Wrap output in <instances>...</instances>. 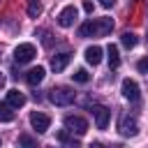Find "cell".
<instances>
[{
	"mask_svg": "<svg viewBox=\"0 0 148 148\" xmlns=\"http://www.w3.org/2000/svg\"><path fill=\"white\" fill-rule=\"evenodd\" d=\"M111 30H113V21H111L109 16H104V18L86 21V23L79 28V35H81V37H106Z\"/></svg>",
	"mask_w": 148,
	"mask_h": 148,
	"instance_id": "cell-1",
	"label": "cell"
},
{
	"mask_svg": "<svg viewBox=\"0 0 148 148\" xmlns=\"http://www.w3.org/2000/svg\"><path fill=\"white\" fill-rule=\"evenodd\" d=\"M49 97H51V102H53L56 106H67V104H72V102H74V90H72V88L60 86V88H53Z\"/></svg>",
	"mask_w": 148,
	"mask_h": 148,
	"instance_id": "cell-2",
	"label": "cell"
},
{
	"mask_svg": "<svg viewBox=\"0 0 148 148\" xmlns=\"http://www.w3.org/2000/svg\"><path fill=\"white\" fill-rule=\"evenodd\" d=\"M37 56V51H35V46L32 44H18L16 49H14V60L18 62V65H23V62H30L32 58Z\"/></svg>",
	"mask_w": 148,
	"mask_h": 148,
	"instance_id": "cell-3",
	"label": "cell"
},
{
	"mask_svg": "<svg viewBox=\"0 0 148 148\" xmlns=\"http://www.w3.org/2000/svg\"><path fill=\"white\" fill-rule=\"evenodd\" d=\"M65 130H69L72 134H86L88 132V120L81 116H67L65 118Z\"/></svg>",
	"mask_w": 148,
	"mask_h": 148,
	"instance_id": "cell-4",
	"label": "cell"
},
{
	"mask_svg": "<svg viewBox=\"0 0 148 148\" xmlns=\"http://www.w3.org/2000/svg\"><path fill=\"white\" fill-rule=\"evenodd\" d=\"M76 16H79V9H76L74 5H67V7L58 14V25H60V28H69V25H74Z\"/></svg>",
	"mask_w": 148,
	"mask_h": 148,
	"instance_id": "cell-5",
	"label": "cell"
},
{
	"mask_svg": "<svg viewBox=\"0 0 148 148\" xmlns=\"http://www.w3.org/2000/svg\"><path fill=\"white\" fill-rule=\"evenodd\" d=\"M30 125L35 127V132H46L49 130V125H51V118L46 116V113H42V111H32L30 113Z\"/></svg>",
	"mask_w": 148,
	"mask_h": 148,
	"instance_id": "cell-6",
	"label": "cell"
},
{
	"mask_svg": "<svg viewBox=\"0 0 148 148\" xmlns=\"http://www.w3.org/2000/svg\"><path fill=\"white\" fill-rule=\"evenodd\" d=\"M120 92H123V97H125V99L136 102V99H139V83H136L134 79H125V81H123V86H120Z\"/></svg>",
	"mask_w": 148,
	"mask_h": 148,
	"instance_id": "cell-7",
	"label": "cell"
},
{
	"mask_svg": "<svg viewBox=\"0 0 148 148\" xmlns=\"http://www.w3.org/2000/svg\"><path fill=\"white\" fill-rule=\"evenodd\" d=\"M92 116H95V125H97V130H106V125H109V118H111V111L106 109V106H92Z\"/></svg>",
	"mask_w": 148,
	"mask_h": 148,
	"instance_id": "cell-8",
	"label": "cell"
},
{
	"mask_svg": "<svg viewBox=\"0 0 148 148\" xmlns=\"http://www.w3.org/2000/svg\"><path fill=\"white\" fill-rule=\"evenodd\" d=\"M136 132H139L136 118H132V116H123V120H120V134H123V136H136Z\"/></svg>",
	"mask_w": 148,
	"mask_h": 148,
	"instance_id": "cell-9",
	"label": "cell"
},
{
	"mask_svg": "<svg viewBox=\"0 0 148 148\" xmlns=\"http://www.w3.org/2000/svg\"><path fill=\"white\" fill-rule=\"evenodd\" d=\"M69 60H72V53H56L53 58H51V69L53 72H62L67 65H69Z\"/></svg>",
	"mask_w": 148,
	"mask_h": 148,
	"instance_id": "cell-10",
	"label": "cell"
},
{
	"mask_svg": "<svg viewBox=\"0 0 148 148\" xmlns=\"http://www.w3.org/2000/svg\"><path fill=\"white\" fill-rule=\"evenodd\" d=\"M86 62L88 65H99L102 62V49L99 46H88L86 49Z\"/></svg>",
	"mask_w": 148,
	"mask_h": 148,
	"instance_id": "cell-11",
	"label": "cell"
},
{
	"mask_svg": "<svg viewBox=\"0 0 148 148\" xmlns=\"http://www.w3.org/2000/svg\"><path fill=\"white\" fill-rule=\"evenodd\" d=\"M7 104L14 106V109H18V106L25 104V95H23L21 90H9V92H7Z\"/></svg>",
	"mask_w": 148,
	"mask_h": 148,
	"instance_id": "cell-12",
	"label": "cell"
},
{
	"mask_svg": "<svg viewBox=\"0 0 148 148\" xmlns=\"http://www.w3.org/2000/svg\"><path fill=\"white\" fill-rule=\"evenodd\" d=\"M42 79H44V67H32L28 74H25V81L30 83V86H37V83H42Z\"/></svg>",
	"mask_w": 148,
	"mask_h": 148,
	"instance_id": "cell-13",
	"label": "cell"
},
{
	"mask_svg": "<svg viewBox=\"0 0 148 148\" xmlns=\"http://www.w3.org/2000/svg\"><path fill=\"white\" fill-rule=\"evenodd\" d=\"M106 56H109V67H111V69L120 67V53H118V46H116V44H109Z\"/></svg>",
	"mask_w": 148,
	"mask_h": 148,
	"instance_id": "cell-14",
	"label": "cell"
},
{
	"mask_svg": "<svg viewBox=\"0 0 148 148\" xmlns=\"http://www.w3.org/2000/svg\"><path fill=\"white\" fill-rule=\"evenodd\" d=\"M14 106H9L7 102L5 104H0V123H12L14 120V111H12Z\"/></svg>",
	"mask_w": 148,
	"mask_h": 148,
	"instance_id": "cell-15",
	"label": "cell"
},
{
	"mask_svg": "<svg viewBox=\"0 0 148 148\" xmlns=\"http://www.w3.org/2000/svg\"><path fill=\"white\" fill-rule=\"evenodd\" d=\"M120 42H123L125 49H134V46H136V35L130 32V30H125V32L120 35Z\"/></svg>",
	"mask_w": 148,
	"mask_h": 148,
	"instance_id": "cell-16",
	"label": "cell"
},
{
	"mask_svg": "<svg viewBox=\"0 0 148 148\" xmlns=\"http://www.w3.org/2000/svg\"><path fill=\"white\" fill-rule=\"evenodd\" d=\"M42 14V0H28V16L37 18Z\"/></svg>",
	"mask_w": 148,
	"mask_h": 148,
	"instance_id": "cell-17",
	"label": "cell"
},
{
	"mask_svg": "<svg viewBox=\"0 0 148 148\" xmlns=\"http://www.w3.org/2000/svg\"><path fill=\"white\" fill-rule=\"evenodd\" d=\"M72 79H74L76 83H88V81H90V74H88L86 69H76V72L72 74Z\"/></svg>",
	"mask_w": 148,
	"mask_h": 148,
	"instance_id": "cell-18",
	"label": "cell"
},
{
	"mask_svg": "<svg viewBox=\"0 0 148 148\" xmlns=\"http://www.w3.org/2000/svg\"><path fill=\"white\" fill-rule=\"evenodd\" d=\"M58 139H60L62 143H69V146H79V139H74V136H69V130H62V132L58 134Z\"/></svg>",
	"mask_w": 148,
	"mask_h": 148,
	"instance_id": "cell-19",
	"label": "cell"
},
{
	"mask_svg": "<svg viewBox=\"0 0 148 148\" xmlns=\"http://www.w3.org/2000/svg\"><path fill=\"white\" fill-rule=\"evenodd\" d=\"M136 69H139V72H148V56L141 58V60L136 62Z\"/></svg>",
	"mask_w": 148,
	"mask_h": 148,
	"instance_id": "cell-20",
	"label": "cell"
},
{
	"mask_svg": "<svg viewBox=\"0 0 148 148\" xmlns=\"http://www.w3.org/2000/svg\"><path fill=\"white\" fill-rule=\"evenodd\" d=\"M39 35H42V42H44V46H51V35H49L46 30H39Z\"/></svg>",
	"mask_w": 148,
	"mask_h": 148,
	"instance_id": "cell-21",
	"label": "cell"
},
{
	"mask_svg": "<svg viewBox=\"0 0 148 148\" xmlns=\"http://www.w3.org/2000/svg\"><path fill=\"white\" fill-rule=\"evenodd\" d=\"M18 141H21L23 146H35V143H37V141H35V139H30V136H21Z\"/></svg>",
	"mask_w": 148,
	"mask_h": 148,
	"instance_id": "cell-22",
	"label": "cell"
},
{
	"mask_svg": "<svg viewBox=\"0 0 148 148\" xmlns=\"http://www.w3.org/2000/svg\"><path fill=\"white\" fill-rule=\"evenodd\" d=\"M92 9H95V5H92L90 0H86V2H83V12H88V14H92Z\"/></svg>",
	"mask_w": 148,
	"mask_h": 148,
	"instance_id": "cell-23",
	"label": "cell"
},
{
	"mask_svg": "<svg viewBox=\"0 0 148 148\" xmlns=\"http://www.w3.org/2000/svg\"><path fill=\"white\" fill-rule=\"evenodd\" d=\"M113 2H116V0H99L102 7H113Z\"/></svg>",
	"mask_w": 148,
	"mask_h": 148,
	"instance_id": "cell-24",
	"label": "cell"
},
{
	"mask_svg": "<svg viewBox=\"0 0 148 148\" xmlns=\"http://www.w3.org/2000/svg\"><path fill=\"white\" fill-rule=\"evenodd\" d=\"M5 86V76H2V72H0V88Z\"/></svg>",
	"mask_w": 148,
	"mask_h": 148,
	"instance_id": "cell-25",
	"label": "cell"
}]
</instances>
